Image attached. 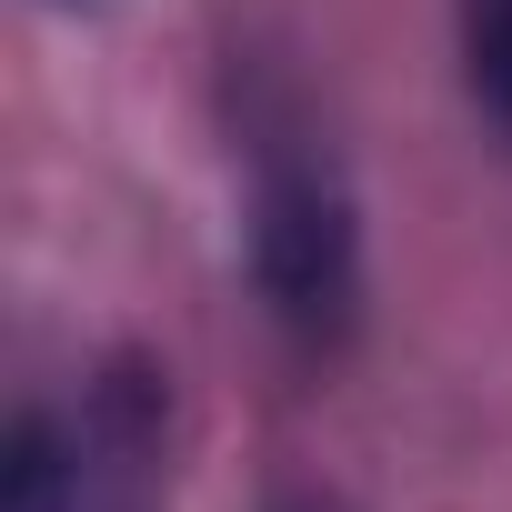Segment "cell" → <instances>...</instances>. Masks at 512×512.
<instances>
[{"label":"cell","instance_id":"5","mask_svg":"<svg viewBox=\"0 0 512 512\" xmlns=\"http://www.w3.org/2000/svg\"><path fill=\"white\" fill-rule=\"evenodd\" d=\"M262 512H352V502H342L332 482H272V492H262Z\"/></svg>","mask_w":512,"mask_h":512},{"label":"cell","instance_id":"4","mask_svg":"<svg viewBox=\"0 0 512 512\" xmlns=\"http://www.w3.org/2000/svg\"><path fill=\"white\" fill-rule=\"evenodd\" d=\"M452 61L472 121L492 131V151H512V0H452Z\"/></svg>","mask_w":512,"mask_h":512},{"label":"cell","instance_id":"1","mask_svg":"<svg viewBox=\"0 0 512 512\" xmlns=\"http://www.w3.org/2000/svg\"><path fill=\"white\" fill-rule=\"evenodd\" d=\"M221 111H231V161H241L251 302L302 362H342L362 332V302H372V241H362L352 161H342L312 81L272 51H231Z\"/></svg>","mask_w":512,"mask_h":512},{"label":"cell","instance_id":"3","mask_svg":"<svg viewBox=\"0 0 512 512\" xmlns=\"http://www.w3.org/2000/svg\"><path fill=\"white\" fill-rule=\"evenodd\" d=\"M0 512H81V452H71V412H11L0 432Z\"/></svg>","mask_w":512,"mask_h":512},{"label":"cell","instance_id":"2","mask_svg":"<svg viewBox=\"0 0 512 512\" xmlns=\"http://www.w3.org/2000/svg\"><path fill=\"white\" fill-rule=\"evenodd\" d=\"M171 362L161 352H111L81 382L71 452H81V512H161L171 482Z\"/></svg>","mask_w":512,"mask_h":512},{"label":"cell","instance_id":"6","mask_svg":"<svg viewBox=\"0 0 512 512\" xmlns=\"http://www.w3.org/2000/svg\"><path fill=\"white\" fill-rule=\"evenodd\" d=\"M51 11H111V0H51Z\"/></svg>","mask_w":512,"mask_h":512}]
</instances>
